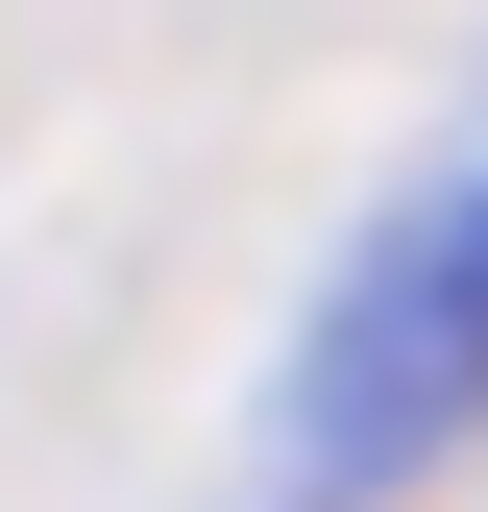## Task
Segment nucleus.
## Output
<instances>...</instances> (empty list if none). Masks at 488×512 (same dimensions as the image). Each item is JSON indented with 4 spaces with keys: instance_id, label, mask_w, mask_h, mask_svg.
Instances as JSON below:
<instances>
[{
    "instance_id": "1",
    "label": "nucleus",
    "mask_w": 488,
    "mask_h": 512,
    "mask_svg": "<svg viewBox=\"0 0 488 512\" xmlns=\"http://www.w3.org/2000/svg\"><path fill=\"white\" fill-rule=\"evenodd\" d=\"M464 415H488V147L342 244L318 342H293V391H269V512H366V488H415Z\"/></svg>"
}]
</instances>
